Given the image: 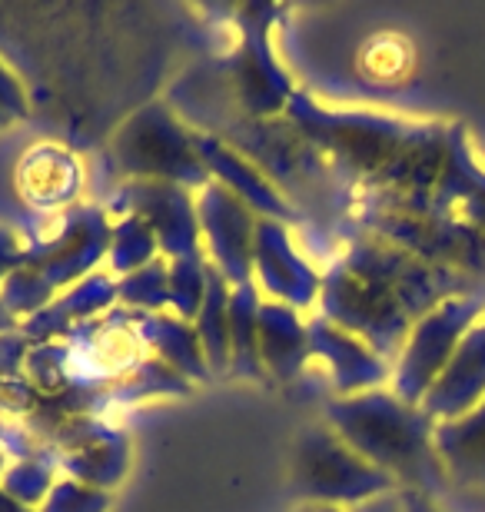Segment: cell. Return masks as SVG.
Masks as SVG:
<instances>
[{"label":"cell","mask_w":485,"mask_h":512,"mask_svg":"<svg viewBox=\"0 0 485 512\" xmlns=\"http://www.w3.org/2000/svg\"><path fill=\"white\" fill-rule=\"evenodd\" d=\"M476 286L482 283L466 273L422 263L386 240L349 230L343 250L323 273L319 316L359 336L392 366L422 316Z\"/></svg>","instance_id":"1"},{"label":"cell","mask_w":485,"mask_h":512,"mask_svg":"<svg viewBox=\"0 0 485 512\" xmlns=\"http://www.w3.org/2000/svg\"><path fill=\"white\" fill-rule=\"evenodd\" d=\"M339 183L359 193H416L439 187L452 124H416L373 110H333L296 90L286 114Z\"/></svg>","instance_id":"2"},{"label":"cell","mask_w":485,"mask_h":512,"mask_svg":"<svg viewBox=\"0 0 485 512\" xmlns=\"http://www.w3.org/2000/svg\"><path fill=\"white\" fill-rule=\"evenodd\" d=\"M323 423L386 473L396 489H416L436 503L449 496V476L436 453V419L422 406L402 403L389 386L326 399Z\"/></svg>","instance_id":"3"},{"label":"cell","mask_w":485,"mask_h":512,"mask_svg":"<svg viewBox=\"0 0 485 512\" xmlns=\"http://www.w3.org/2000/svg\"><path fill=\"white\" fill-rule=\"evenodd\" d=\"M110 217L100 207H74L60 213L54 237H34L24 250V263L0 286V300L14 316H34L54 303L70 286L97 273L107 260Z\"/></svg>","instance_id":"4"},{"label":"cell","mask_w":485,"mask_h":512,"mask_svg":"<svg viewBox=\"0 0 485 512\" xmlns=\"http://www.w3.org/2000/svg\"><path fill=\"white\" fill-rule=\"evenodd\" d=\"M290 489L306 506L353 509L396 493V483L346 446L329 423H309L293 443Z\"/></svg>","instance_id":"5"},{"label":"cell","mask_w":485,"mask_h":512,"mask_svg":"<svg viewBox=\"0 0 485 512\" xmlns=\"http://www.w3.org/2000/svg\"><path fill=\"white\" fill-rule=\"evenodd\" d=\"M283 10L273 4L233 7L236 44L220 60L223 84L230 100L240 107L243 120H276L286 114L296 94L293 77L286 74L273 50V27Z\"/></svg>","instance_id":"6"},{"label":"cell","mask_w":485,"mask_h":512,"mask_svg":"<svg viewBox=\"0 0 485 512\" xmlns=\"http://www.w3.org/2000/svg\"><path fill=\"white\" fill-rule=\"evenodd\" d=\"M110 157L127 180L177 183L200 193L213 177L196 153L193 130L177 120L167 104H147L113 133Z\"/></svg>","instance_id":"7"},{"label":"cell","mask_w":485,"mask_h":512,"mask_svg":"<svg viewBox=\"0 0 485 512\" xmlns=\"http://www.w3.org/2000/svg\"><path fill=\"white\" fill-rule=\"evenodd\" d=\"M485 316V283L469 293H456L449 300H442L436 310H429L422 320L412 326L409 340L402 343V350L392 363L389 389L402 403L422 406V399L449 360L456 356L459 343L466 340V333Z\"/></svg>","instance_id":"8"},{"label":"cell","mask_w":485,"mask_h":512,"mask_svg":"<svg viewBox=\"0 0 485 512\" xmlns=\"http://www.w3.org/2000/svg\"><path fill=\"white\" fill-rule=\"evenodd\" d=\"M107 207L113 213H137L157 237L163 260H203L196 197L177 183L127 180L113 193Z\"/></svg>","instance_id":"9"},{"label":"cell","mask_w":485,"mask_h":512,"mask_svg":"<svg viewBox=\"0 0 485 512\" xmlns=\"http://www.w3.org/2000/svg\"><path fill=\"white\" fill-rule=\"evenodd\" d=\"M196 217H200L203 260L220 270L230 286L253 283V237L260 217L220 183L196 193Z\"/></svg>","instance_id":"10"},{"label":"cell","mask_w":485,"mask_h":512,"mask_svg":"<svg viewBox=\"0 0 485 512\" xmlns=\"http://www.w3.org/2000/svg\"><path fill=\"white\" fill-rule=\"evenodd\" d=\"M253 283L266 300L293 306L296 313L313 310L323 293V273L293 247L290 227L276 220H256L253 237Z\"/></svg>","instance_id":"11"},{"label":"cell","mask_w":485,"mask_h":512,"mask_svg":"<svg viewBox=\"0 0 485 512\" xmlns=\"http://www.w3.org/2000/svg\"><path fill=\"white\" fill-rule=\"evenodd\" d=\"M193 143H196V153H200L203 167L210 170L213 183H220L236 200H243L260 220H276V223H286V227L303 220L296 203L286 197L250 157H243L240 150L230 147L220 133L193 130Z\"/></svg>","instance_id":"12"},{"label":"cell","mask_w":485,"mask_h":512,"mask_svg":"<svg viewBox=\"0 0 485 512\" xmlns=\"http://www.w3.org/2000/svg\"><path fill=\"white\" fill-rule=\"evenodd\" d=\"M309 353L323 366V383L333 396H359L369 389H383L392 376V366L359 336L339 330L323 316L309 320Z\"/></svg>","instance_id":"13"},{"label":"cell","mask_w":485,"mask_h":512,"mask_svg":"<svg viewBox=\"0 0 485 512\" xmlns=\"http://www.w3.org/2000/svg\"><path fill=\"white\" fill-rule=\"evenodd\" d=\"M17 193L40 213L74 210V203L84 190V163L74 150L60 143H34L14 170Z\"/></svg>","instance_id":"14"},{"label":"cell","mask_w":485,"mask_h":512,"mask_svg":"<svg viewBox=\"0 0 485 512\" xmlns=\"http://www.w3.org/2000/svg\"><path fill=\"white\" fill-rule=\"evenodd\" d=\"M60 466L67 479L110 489L117 486L130 469V443L120 429H110L100 419H74L64 429V453Z\"/></svg>","instance_id":"15"},{"label":"cell","mask_w":485,"mask_h":512,"mask_svg":"<svg viewBox=\"0 0 485 512\" xmlns=\"http://www.w3.org/2000/svg\"><path fill=\"white\" fill-rule=\"evenodd\" d=\"M436 453L449 476L442 503H482L485 499V399L472 413L436 423ZM439 503V506H442Z\"/></svg>","instance_id":"16"},{"label":"cell","mask_w":485,"mask_h":512,"mask_svg":"<svg viewBox=\"0 0 485 512\" xmlns=\"http://www.w3.org/2000/svg\"><path fill=\"white\" fill-rule=\"evenodd\" d=\"M260 363L266 380L283 386H313L309 376V320H303L293 306L263 300L260 306Z\"/></svg>","instance_id":"17"},{"label":"cell","mask_w":485,"mask_h":512,"mask_svg":"<svg viewBox=\"0 0 485 512\" xmlns=\"http://www.w3.org/2000/svg\"><path fill=\"white\" fill-rule=\"evenodd\" d=\"M117 283L120 280L110 270L90 273L87 280H80L77 286H70L67 293H60L54 303H47L44 310L27 316V320L20 323V333H24L30 343L60 340V336H67L70 330H77V326L110 313L113 306L120 303Z\"/></svg>","instance_id":"18"},{"label":"cell","mask_w":485,"mask_h":512,"mask_svg":"<svg viewBox=\"0 0 485 512\" xmlns=\"http://www.w3.org/2000/svg\"><path fill=\"white\" fill-rule=\"evenodd\" d=\"M485 399V316L466 333L456 356L442 370L436 386L422 399V409L436 423H452V419L472 413Z\"/></svg>","instance_id":"19"},{"label":"cell","mask_w":485,"mask_h":512,"mask_svg":"<svg viewBox=\"0 0 485 512\" xmlns=\"http://www.w3.org/2000/svg\"><path fill=\"white\" fill-rule=\"evenodd\" d=\"M432 200L452 217L485 233V167L476 160L469 147V133L462 124H452L449 130V157L446 170L439 177V187Z\"/></svg>","instance_id":"20"},{"label":"cell","mask_w":485,"mask_h":512,"mask_svg":"<svg viewBox=\"0 0 485 512\" xmlns=\"http://www.w3.org/2000/svg\"><path fill=\"white\" fill-rule=\"evenodd\" d=\"M130 320L150 346V353L177 370L183 380H210V366H206L200 336H196L193 323L180 320L177 313H143L130 310Z\"/></svg>","instance_id":"21"},{"label":"cell","mask_w":485,"mask_h":512,"mask_svg":"<svg viewBox=\"0 0 485 512\" xmlns=\"http://www.w3.org/2000/svg\"><path fill=\"white\" fill-rule=\"evenodd\" d=\"M260 306L263 293L256 283L233 286L230 293V376L266 383L260 363Z\"/></svg>","instance_id":"22"},{"label":"cell","mask_w":485,"mask_h":512,"mask_svg":"<svg viewBox=\"0 0 485 512\" xmlns=\"http://www.w3.org/2000/svg\"><path fill=\"white\" fill-rule=\"evenodd\" d=\"M230 293L233 286L223 280V273L206 263V296L193 330L200 336L210 376H230Z\"/></svg>","instance_id":"23"},{"label":"cell","mask_w":485,"mask_h":512,"mask_svg":"<svg viewBox=\"0 0 485 512\" xmlns=\"http://www.w3.org/2000/svg\"><path fill=\"white\" fill-rule=\"evenodd\" d=\"M160 256L157 237L143 223L137 213H117V220H110V247H107V266L110 273L123 280V276L143 270Z\"/></svg>","instance_id":"24"},{"label":"cell","mask_w":485,"mask_h":512,"mask_svg":"<svg viewBox=\"0 0 485 512\" xmlns=\"http://www.w3.org/2000/svg\"><path fill=\"white\" fill-rule=\"evenodd\" d=\"M412 44L399 34H376L369 37L363 50H359V74L366 77V84L379 87H396L412 74Z\"/></svg>","instance_id":"25"},{"label":"cell","mask_w":485,"mask_h":512,"mask_svg":"<svg viewBox=\"0 0 485 512\" xmlns=\"http://www.w3.org/2000/svg\"><path fill=\"white\" fill-rule=\"evenodd\" d=\"M54 483H57L54 459L44 453H30V456H20V463L7 466L4 479H0V489L24 509H34L44 503Z\"/></svg>","instance_id":"26"},{"label":"cell","mask_w":485,"mask_h":512,"mask_svg":"<svg viewBox=\"0 0 485 512\" xmlns=\"http://www.w3.org/2000/svg\"><path fill=\"white\" fill-rule=\"evenodd\" d=\"M120 306L127 310H143V313H163L170 306V260L157 256L143 270L123 276L117 283Z\"/></svg>","instance_id":"27"},{"label":"cell","mask_w":485,"mask_h":512,"mask_svg":"<svg viewBox=\"0 0 485 512\" xmlns=\"http://www.w3.org/2000/svg\"><path fill=\"white\" fill-rule=\"evenodd\" d=\"M206 296V260H170V310L193 323Z\"/></svg>","instance_id":"28"},{"label":"cell","mask_w":485,"mask_h":512,"mask_svg":"<svg viewBox=\"0 0 485 512\" xmlns=\"http://www.w3.org/2000/svg\"><path fill=\"white\" fill-rule=\"evenodd\" d=\"M110 493L107 489L77 483V479H57L37 512H107Z\"/></svg>","instance_id":"29"},{"label":"cell","mask_w":485,"mask_h":512,"mask_svg":"<svg viewBox=\"0 0 485 512\" xmlns=\"http://www.w3.org/2000/svg\"><path fill=\"white\" fill-rule=\"evenodd\" d=\"M27 117V94L17 74L0 60V130H10Z\"/></svg>","instance_id":"30"},{"label":"cell","mask_w":485,"mask_h":512,"mask_svg":"<svg viewBox=\"0 0 485 512\" xmlns=\"http://www.w3.org/2000/svg\"><path fill=\"white\" fill-rule=\"evenodd\" d=\"M24 250H27V243L20 240L17 233L0 227V286H4L7 276L14 273L20 263H24Z\"/></svg>","instance_id":"31"},{"label":"cell","mask_w":485,"mask_h":512,"mask_svg":"<svg viewBox=\"0 0 485 512\" xmlns=\"http://www.w3.org/2000/svg\"><path fill=\"white\" fill-rule=\"evenodd\" d=\"M313 512H402V503H399V489H396V493H386V496H379V499H369V503L353 506V509L313 506Z\"/></svg>","instance_id":"32"},{"label":"cell","mask_w":485,"mask_h":512,"mask_svg":"<svg viewBox=\"0 0 485 512\" xmlns=\"http://www.w3.org/2000/svg\"><path fill=\"white\" fill-rule=\"evenodd\" d=\"M399 503H402V512H442L436 499L422 496L416 489H399Z\"/></svg>","instance_id":"33"},{"label":"cell","mask_w":485,"mask_h":512,"mask_svg":"<svg viewBox=\"0 0 485 512\" xmlns=\"http://www.w3.org/2000/svg\"><path fill=\"white\" fill-rule=\"evenodd\" d=\"M10 330H17V316L7 310L4 300H0V333H10Z\"/></svg>","instance_id":"34"},{"label":"cell","mask_w":485,"mask_h":512,"mask_svg":"<svg viewBox=\"0 0 485 512\" xmlns=\"http://www.w3.org/2000/svg\"><path fill=\"white\" fill-rule=\"evenodd\" d=\"M4 473H7V449L0 446V479H4Z\"/></svg>","instance_id":"35"},{"label":"cell","mask_w":485,"mask_h":512,"mask_svg":"<svg viewBox=\"0 0 485 512\" xmlns=\"http://www.w3.org/2000/svg\"><path fill=\"white\" fill-rule=\"evenodd\" d=\"M299 512H313V506H303V509H299Z\"/></svg>","instance_id":"36"}]
</instances>
